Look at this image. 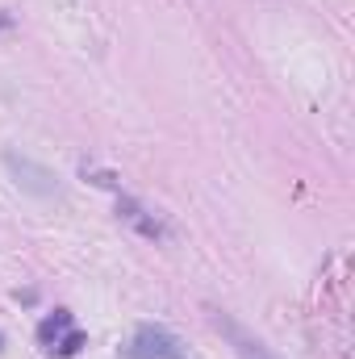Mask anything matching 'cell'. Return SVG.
<instances>
[{
	"mask_svg": "<svg viewBox=\"0 0 355 359\" xmlns=\"http://www.w3.org/2000/svg\"><path fill=\"white\" fill-rule=\"evenodd\" d=\"M4 168H8V176L17 180V188L29 192V196H55V192H59V176H55L51 168L25 159V155H17V151H4Z\"/></svg>",
	"mask_w": 355,
	"mask_h": 359,
	"instance_id": "1",
	"label": "cell"
},
{
	"mask_svg": "<svg viewBox=\"0 0 355 359\" xmlns=\"http://www.w3.org/2000/svg\"><path fill=\"white\" fill-rule=\"evenodd\" d=\"M213 326H217V330L226 334V343L234 347V355H239V359H276V355H272V351L264 347V343H260V339H255L251 330H243V326H239V322H234L230 313L213 309Z\"/></svg>",
	"mask_w": 355,
	"mask_h": 359,
	"instance_id": "2",
	"label": "cell"
},
{
	"mask_svg": "<svg viewBox=\"0 0 355 359\" xmlns=\"http://www.w3.org/2000/svg\"><path fill=\"white\" fill-rule=\"evenodd\" d=\"M138 359H188V351L180 347V339H172L163 326H138Z\"/></svg>",
	"mask_w": 355,
	"mask_h": 359,
	"instance_id": "3",
	"label": "cell"
},
{
	"mask_svg": "<svg viewBox=\"0 0 355 359\" xmlns=\"http://www.w3.org/2000/svg\"><path fill=\"white\" fill-rule=\"evenodd\" d=\"M67 330H72V313H67V309H55V313L38 326V339H42V347H55L59 334H67Z\"/></svg>",
	"mask_w": 355,
	"mask_h": 359,
	"instance_id": "4",
	"label": "cell"
},
{
	"mask_svg": "<svg viewBox=\"0 0 355 359\" xmlns=\"http://www.w3.org/2000/svg\"><path fill=\"white\" fill-rule=\"evenodd\" d=\"M80 347H84V334H80V330H67V334H63V339H59V343H55V347H51V351H55V355H76V351H80Z\"/></svg>",
	"mask_w": 355,
	"mask_h": 359,
	"instance_id": "5",
	"label": "cell"
}]
</instances>
